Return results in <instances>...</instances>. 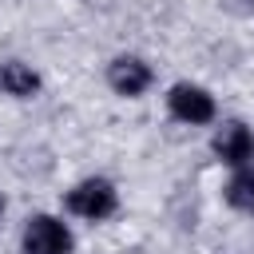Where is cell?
<instances>
[{
  "instance_id": "6da1fadb",
  "label": "cell",
  "mask_w": 254,
  "mask_h": 254,
  "mask_svg": "<svg viewBox=\"0 0 254 254\" xmlns=\"http://www.w3.org/2000/svg\"><path fill=\"white\" fill-rule=\"evenodd\" d=\"M64 210L83 218V222H107L115 210H119V190L111 179L103 175H91V179H79L67 194H64Z\"/></svg>"
},
{
  "instance_id": "7a4b0ae2",
  "label": "cell",
  "mask_w": 254,
  "mask_h": 254,
  "mask_svg": "<svg viewBox=\"0 0 254 254\" xmlns=\"http://www.w3.org/2000/svg\"><path fill=\"white\" fill-rule=\"evenodd\" d=\"M24 254H75V234L60 214H32L20 230Z\"/></svg>"
},
{
  "instance_id": "3957f363",
  "label": "cell",
  "mask_w": 254,
  "mask_h": 254,
  "mask_svg": "<svg viewBox=\"0 0 254 254\" xmlns=\"http://www.w3.org/2000/svg\"><path fill=\"white\" fill-rule=\"evenodd\" d=\"M167 111H171V119H179V123H187V127H206V123L218 119L214 95H210L202 83H190V79L167 87Z\"/></svg>"
},
{
  "instance_id": "277c9868",
  "label": "cell",
  "mask_w": 254,
  "mask_h": 254,
  "mask_svg": "<svg viewBox=\"0 0 254 254\" xmlns=\"http://www.w3.org/2000/svg\"><path fill=\"white\" fill-rule=\"evenodd\" d=\"M210 151L222 167L230 171H242V167H254V131L250 123L242 119H222L210 135Z\"/></svg>"
},
{
  "instance_id": "5b68a950",
  "label": "cell",
  "mask_w": 254,
  "mask_h": 254,
  "mask_svg": "<svg viewBox=\"0 0 254 254\" xmlns=\"http://www.w3.org/2000/svg\"><path fill=\"white\" fill-rule=\"evenodd\" d=\"M151 83H155V71H151V64H147L143 56H135V52H123V56H115V60L107 64V87H111L119 99H139V95L151 91Z\"/></svg>"
},
{
  "instance_id": "8992f818",
  "label": "cell",
  "mask_w": 254,
  "mask_h": 254,
  "mask_svg": "<svg viewBox=\"0 0 254 254\" xmlns=\"http://www.w3.org/2000/svg\"><path fill=\"white\" fill-rule=\"evenodd\" d=\"M40 87H44V79L32 64H24V60H4L0 64V95L32 99V95H40Z\"/></svg>"
},
{
  "instance_id": "52a82bcc",
  "label": "cell",
  "mask_w": 254,
  "mask_h": 254,
  "mask_svg": "<svg viewBox=\"0 0 254 254\" xmlns=\"http://www.w3.org/2000/svg\"><path fill=\"white\" fill-rule=\"evenodd\" d=\"M222 198H226L238 214H254V167L230 171V179H226V187H222Z\"/></svg>"
},
{
  "instance_id": "ba28073f",
  "label": "cell",
  "mask_w": 254,
  "mask_h": 254,
  "mask_svg": "<svg viewBox=\"0 0 254 254\" xmlns=\"http://www.w3.org/2000/svg\"><path fill=\"white\" fill-rule=\"evenodd\" d=\"M4 210H8V202H4V194H0V218H4Z\"/></svg>"
}]
</instances>
